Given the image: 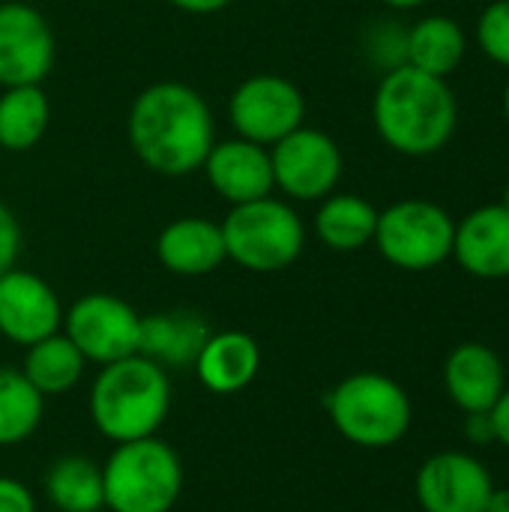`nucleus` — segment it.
Here are the masks:
<instances>
[{
	"mask_svg": "<svg viewBox=\"0 0 509 512\" xmlns=\"http://www.w3.org/2000/svg\"><path fill=\"white\" fill-rule=\"evenodd\" d=\"M129 144L150 171L162 177H186L204 165L216 144L213 111L189 84H150L129 108Z\"/></svg>",
	"mask_w": 509,
	"mask_h": 512,
	"instance_id": "nucleus-1",
	"label": "nucleus"
},
{
	"mask_svg": "<svg viewBox=\"0 0 509 512\" xmlns=\"http://www.w3.org/2000/svg\"><path fill=\"white\" fill-rule=\"evenodd\" d=\"M378 138L402 156L423 159L441 153L459 126V102L447 78L414 66H396L381 75L372 99Z\"/></svg>",
	"mask_w": 509,
	"mask_h": 512,
	"instance_id": "nucleus-2",
	"label": "nucleus"
},
{
	"mask_svg": "<svg viewBox=\"0 0 509 512\" xmlns=\"http://www.w3.org/2000/svg\"><path fill=\"white\" fill-rule=\"evenodd\" d=\"M171 375L144 354L99 366L90 384L87 411L93 429L111 444L159 435L171 414Z\"/></svg>",
	"mask_w": 509,
	"mask_h": 512,
	"instance_id": "nucleus-3",
	"label": "nucleus"
},
{
	"mask_svg": "<svg viewBox=\"0 0 509 512\" xmlns=\"http://www.w3.org/2000/svg\"><path fill=\"white\" fill-rule=\"evenodd\" d=\"M333 429L360 450L396 447L414 420L411 396L399 381L381 372H354L324 399Z\"/></svg>",
	"mask_w": 509,
	"mask_h": 512,
	"instance_id": "nucleus-4",
	"label": "nucleus"
},
{
	"mask_svg": "<svg viewBox=\"0 0 509 512\" xmlns=\"http://www.w3.org/2000/svg\"><path fill=\"white\" fill-rule=\"evenodd\" d=\"M105 510L171 512L183 495V462L159 435L114 444L102 462Z\"/></svg>",
	"mask_w": 509,
	"mask_h": 512,
	"instance_id": "nucleus-5",
	"label": "nucleus"
},
{
	"mask_svg": "<svg viewBox=\"0 0 509 512\" xmlns=\"http://www.w3.org/2000/svg\"><path fill=\"white\" fill-rule=\"evenodd\" d=\"M225 255L249 273L288 270L306 246V225L300 213L273 195L234 204L222 219Z\"/></svg>",
	"mask_w": 509,
	"mask_h": 512,
	"instance_id": "nucleus-6",
	"label": "nucleus"
},
{
	"mask_svg": "<svg viewBox=\"0 0 509 512\" xmlns=\"http://www.w3.org/2000/svg\"><path fill=\"white\" fill-rule=\"evenodd\" d=\"M456 219L435 201L402 198L378 213L375 246L387 264L405 273H426L453 258Z\"/></svg>",
	"mask_w": 509,
	"mask_h": 512,
	"instance_id": "nucleus-7",
	"label": "nucleus"
},
{
	"mask_svg": "<svg viewBox=\"0 0 509 512\" xmlns=\"http://www.w3.org/2000/svg\"><path fill=\"white\" fill-rule=\"evenodd\" d=\"M228 120L240 138L273 147L303 126L306 96L291 78L261 72L237 84L228 99Z\"/></svg>",
	"mask_w": 509,
	"mask_h": 512,
	"instance_id": "nucleus-8",
	"label": "nucleus"
},
{
	"mask_svg": "<svg viewBox=\"0 0 509 512\" xmlns=\"http://www.w3.org/2000/svg\"><path fill=\"white\" fill-rule=\"evenodd\" d=\"M87 363L108 366L123 357L138 354L141 315L114 294H84L69 309H63L60 327Z\"/></svg>",
	"mask_w": 509,
	"mask_h": 512,
	"instance_id": "nucleus-9",
	"label": "nucleus"
},
{
	"mask_svg": "<svg viewBox=\"0 0 509 512\" xmlns=\"http://www.w3.org/2000/svg\"><path fill=\"white\" fill-rule=\"evenodd\" d=\"M273 186L291 201H321L336 192L342 180V150L324 129L300 126L270 147Z\"/></svg>",
	"mask_w": 509,
	"mask_h": 512,
	"instance_id": "nucleus-10",
	"label": "nucleus"
},
{
	"mask_svg": "<svg viewBox=\"0 0 509 512\" xmlns=\"http://www.w3.org/2000/svg\"><path fill=\"white\" fill-rule=\"evenodd\" d=\"M414 492L423 512H486L495 480L477 456L444 450L420 465Z\"/></svg>",
	"mask_w": 509,
	"mask_h": 512,
	"instance_id": "nucleus-11",
	"label": "nucleus"
},
{
	"mask_svg": "<svg viewBox=\"0 0 509 512\" xmlns=\"http://www.w3.org/2000/svg\"><path fill=\"white\" fill-rule=\"evenodd\" d=\"M54 66L48 18L21 0L0 3V87L42 84Z\"/></svg>",
	"mask_w": 509,
	"mask_h": 512,
	"instance_id": "nucleus-12",
	"label": "nucleus"
},
{
	"mask_svg": "<svg viewBox=\"0 0 509 512\" xmlns=\"http://www.w3.org/2000/svg\"><path fill=\"white\" fill-rule=\"evenodd\" d=\"M63 327V306L57 291L30 270H6L0 276V336L12 345L33 342Z\"/></svg>",
	"mask_w": 509,
	"mask_h": 512,
	"instance_id": "nucleus-13",
	"label": "nucleus"
},
{
	"mask_svg": "<svg viewBox=\"0 0 509 512\" xmlns=\"http://www.w3.org/2000/svg\"><path fill=\"white\" fill-rule=\"evenodd\" d=\"M210 189L225 198L231 207L267 198L273 186V162L270 147L246 141V138H228L216 141L201 165Z\"/></svg>",
	"mask_w": 509,
	"mask_h": 512,
	"instance_id": "nucleus-14",
	"label": "nucleus"
},
{
	"mask_svg": "<svg viewBox=\"0 0 509 512\" xmlns=\"http://www.w3.org/2000/svg\"><path fill=\"white\" fill-rule=\"evenodd\" d=\"M453 258L474 279H509V207L483 204L456 222Z\"/></svg>",
	"mask_w": 509,
	"mask_h": 512,
	"instance_id": "nucleus-15",
	"label": "nucleus"
},
{
	"mask_svg": "<svg viewBox=\"0 0 509 512\" xmlns=\"http://www.w3.org/2000/svg\"><path fill=\"white\" fill-rule=\"evenodd\" d=\"M444 387L462 414H486L507 390V372L489 345L462 342L444 363Z\"/></svg>",
	"mask_w": 509,
	"mask_h": 512,
	"instance_id": "nucleus-16",
	"label": "nucleus"
},
{
	"mask_svg": "<svg viewBox=\"0 0 509 512\" xmlns=\"http://www.w3.org/2000/svg\"><path fill=\"white\" fill-rule=\"evenodd\" d=\"M156 258L174 276H207L228 261L222 225L204 216H180L159 231Z\"/></svg>",
	"mask_w": 509,
	"mask_h": 512,
	"instance_id": "nucleus-17",
	"label": "nucleus"
},
{
	"mask_svg": "<svg viewBox=\"0 0 509 512\" xmlns=\"http://www.w3.org/2000/svg\"><path fill=\"white\" fill-rule=\"evenodd\" d=\"M192 369L204 390L216 396H234L258 378L261 348L243 330H219L207 336Z\"/></svg>",
	"mask_w": 509,
	"mask_h": 512,
	"instance_id": "nucleus-18",
	"label": "nucleus"
},
{
	"mask_svg": "<svg viewBox=\"0 0 509 512\" xmlns=\"http://www.w3.org/2000/svg\"><path fill=\"white\" fill-rule=\"evenodd\" d=\"M207 336H210V327L198 312H189V309L156 312V315L141 318L138 354L150 357L153 363L165 369H186L195 363Z\"/></svg>",
	"mask_w": 509,
	"mask_h": 512,
	"instance_id": "nucleus-19",
	"label": "nucleus"
},
{
	"mask_svg": "<svg viewBox=\"0 0 509 512\" xmlns=\"http://www.w3.org/2000/svg\"><path fill=\"white\" fill-rule=\"evenodd\" d=\"M468 54V33L450 15H423L408 27L405 63L435 78H450Z\"/></svg>",
	"mask_w": 509,
	"mask_h": 512,
	"instance_id": "nucleus-20",
	"label": "nucleus"
},
{
	"mask_svg": "<svg viewBox=\"0 0 509 512\" xmlns=\"http://www.w3.org/2000/svg\"><path fill=\"white\" fill-rule=\"evenodd\" d=\"M378 207L354 192H330L315 213V234L333 252H357L375 240Z\"/></svg>",
	"mask_w": 509,
	"mask_h": 512,
	"instance_id": "nucleus-21",
	"label": "nucleus"
},
{
	"mask_svg": "<svg viewBox=\"0 0 509 512\" xmlns=\"http://www.w3.org/2000/svg\"><path fill=\"white\" fill-rule=\"evenodd\" d=\"M21 372L45 399H54V396H66L81 384L87 372V360L72 345V339L63 330H57L24 348Z\"/></svg>",
	"mask_w": 509,
	"mask_h": 512,
	"instance_id": "nucleus-22",
	"label": "nucleus"
},
{
	"mask_svg": "<svg viewBox=\"0 0 509 512\" xmlns=\"http://www.w3.org/2000/svg\"><path fill=\"white\" fill-rule=\"evenodd\" d=\"M42 492L57 512L105 510L102 465L81 453H66L54 459L45 471Z\"/></svg>",
	"mask_w": 509,
	"mask_h": 512,
	"instance_id": "nucleus-23",
	"label": "nucleus"
},
{
	"mask_svg": "<svg viewBox=\"0 0 509 512\" xmlns=\"http://www.w3.org/2000/svg\"><path fill=\"white\" fill-rule=\"evenodd\" d=\"M51 123V102L42 84L3 87L0 93V150L24 153L36 147Z\"/></svg>",
	"mask_w": 509,
	"mask_h": 512,
	"instance_id": "nucleus-24",
	"label": "nucleus"
},
{
	"mask_svg": "<svg viewBox=\"0 0 509 512\" xmlns=\"http://www.w3.org/2000/svg\"><path fill=\"white\" fill-rule=\"evenodd\" d=\"M45 417V396L24 378L21 369H0V447H18L36 435Z\"/></svg>",
	"mask_w": 509,
	"mask_h": 512,
	"instance_id": "nucleus-25",
	"label": "nucleus"
},
{
	"mask_svg": "<svg viewBox=\"0 0 509 512\" xmlns=\"http://www.w3.org/2000/svg\"><path fill=\"white\" fill-rule=\"evenodd\" d=\"M477 48L495 63L509 69V0H492L474 27Z\"/></svg>",
	"mask_w": 509,
	"mask_h": 512,
	"instance_id": "nucleus-26",
	"label": "nucleus"
},
{
	"mask_svg": "<svg viewBox=\"0 0 509 512\" xmlns=\"http://www.w3.org/2000/svg\"><path fill=\"white\" fill-rule=\"evenodd\" d=\"M405 45H408V30L399 27L396 21H381L378 27L369 30L366 39V51L372 63H378L384 72L405 66Z\"/></svg>",
	"mask_w": 509,
	"mask_h": 512,
	"instance_id": "nucleus-27",
	"label": "nucleus"
},
{
	"mask_svg": "<svg viewBox=\"0 0 509 512\" xmlns=\"http://www.w3.org/2000/svg\"><path fill=\"white\" fill-rule=\"evenodd\" d=\"M21 252V225L15 213L0 201V276L15 267Z\"/></svg>",
	"mask_w": 509,
	"mask_h": 512,
	"instance_id": "nucleus-28",
	"label": "nucleus"
},
{
	"mask_svg": "<svg viewBox=\"0 0 509 512\" xmlns=\"http://www.w3.org/2000/svg\"><path fill=\"white\" fill-rule=\"evenodd\" d=\"M0 512H39V504L21 480L0 477Z\"/></svg>",
	"mask_w": 509,
	"mask_h": 512,
	"instance_id": "nucleus-29",
	"label": "nucleus"
},
{
	"mask_svg": "<svg viewBox=\"0 0 509 512\" xmlns=\"http://www.w3.org/2000/svg\"><path fill=\"white\" fill-rule=\"evenodd\" d=\"M465 438L474 447H486L495 444V429H492V417L486 414H465Z\"/></svg>",
	"mask_w": 509,
	"mask_h": 512,
	"instance_id": "nucleus-30",
	"label": "nucleus"
},
{
	"mask_svg": "<svg viewBox=\"0 0 509 512\" xmlns=\"http://www.w3.org/2000/svg\"><path fill=\"white\" fill-rule=\"evenodd\" d=\"M492 417V429H495V441L509 450V387L501 393V399L495 402V408L489 411Z\"/></svg>",
	"mask_w": 509,
	"mask_h": 512,
	"instance_id": "nucleus-31",
	"label": "nucleus"
},
{
	"mask_svg": "<svg viewBox=\"0 0 509 512\" xmlns=\"http://www.w3.org/2000/svg\"><path fill=\"white\" fill-rule=\"evenodd\" d=\"M174 9H183L189 15H213L219 9H225L231 0H168Z\"/></svg>",
	"mask_w": 509,
	"mask_h": 512,
	"instance_id": "nucleus-32",
	"label": "nucleus"
},
{
	"mask_svg": "<svg viewBox=\"0 0 509 512\" xmlns=\"http://www.w3.org/2000/svg\"><path fill=\"white\" fill-rule=\"evenodd\" d=\"M486 512H509V489H495V492L489 495Z\"/></svg>",
	"mask_w": 509,
	"mask_h": 512,
	"instance_id": "nucleus-33",
	"label": "nucleus"
},
{
	"mask_svg": "<svg viewBox=\"0 0 509 512\" xmlns=\"http://www.w3.org/2000/svg\"><path fill=\"white\" fill-rule=\"evenodd\" d=\"M384 6H390V9H399V12H408V9H420L426 0H381Z\"/></svg>",
	"mask_w": 509,
	"mask_h": 512,
	"instance_id": "nucleus-34",
	"label": "nucleus"
},
{
	"mask_svg": "<svg viewBox=\"0 0 509 512\" xmlns=\"http://www.w3.org/2000/svg\"><path fill=\"white\" fill-rule=\"evenodd\" d=\"M504 117H507V123H509V81H507V87H504Z\"/></svg>",
	"mask_w": 509,
	"mask_h": 512,
	"instance_id": "nucleus-35",
	"label": "nucleus"
},
{
	"mask_svg": "<svg viewBox=\"0 0 509 512\" xmlns=\"http://www.w3.org/2000/svg\"><path fill=\"white\" fill-rule=\"evenodd\" d=\"M501 204H504V207H509V183H507V189H504V198H501Z\"/></svg>",
	"mask_w": 509,
	"mask_h": 512,
	"instance_id": "nucleus-36",
	"label": "nucleus"
}]
</instances>
